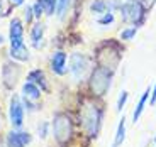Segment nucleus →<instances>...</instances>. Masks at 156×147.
<instances>
[{"instance_id": "obj_1", "label": "nucleus", "mask_w": 156, "mask_h": 147, "mask_svg": "<svg viewBox=\"0 0 156 147\" xmlns=\"http://www.w3.org/2000/svg\"><path fill=\"white\" fill-rule=\"evenodd\" d=\"M76 124L80 128V135L85 142H94L98 139L105 118V103L104 98H94L85 91L78 95L76 105Z\"/></svg>"}, {"instance_id": "obj_2", "label": "nucleus", "mask_w": 156, "mask_h": 147, "mask_svg": "<svg viewBox=\"0 0 156 147\" xmlns=\"http://www.w3.org/2000/svg\"><path fill=\"white\" fill-rule=\"evenodd\" d=\"M51 135L56 147H75L80 128L76 124V117L68 110H56L51 118Z\"/></svg>"}, {"instance_id": "obj_3", "label": "nucleus", "mask_w": 156, "mask_h": 147, "mask_svg": "<svg viewBox=\"0 0 156 147\" xmlns=\"http://www.w3.org/2000/svg\"><path fill=\"white\" fill-rule=\"evenodd\" d=\"M124 56V44L121 39H104L95 44L94 47V61L95 64L109 68L115 73Z\"/></svg>"}, {"instance_id": "obj_4", "label": "nucleus", "mask_w": 156, "mask_h": 147, "mask_svg": "<svg viewBox=\"0 0 156 147\" xmlns=\"http://www.w3.org/2000/svg\"><path fill=\"white\" fill-rule=\"evenodd\" d=\"M114 74L115 73L110 71L109 68L94 64V68L90 70L88 76L85 80V90L83 91L94 98H105V95L110 90V85H112Z\"/></svg>"}, {"instance_id": "obj_5", "label": "nucleus", "mask_w": 156, "mask_h": 147, "mask_svg": "<svg viewBox=\"0 0 156 147\" xmlns=\"http://www.w3.org/2000/svg\"><path fill=\"white\" fill-rule=\"evenodd\" d=\"M94 68V58L82 51H73L68 56V74L73 78V81H85L90 70Z\"/></svg>"}, {"instance_id": "obj_6", "label": "nucleus", "mask_w": 156, "mask_h": 147, "mask_svg": "<svg viewBox=\"0 0 156 147\" xmlns=\"http://www.w3.org/2000/svg\"><path fill=\"white\" fill-rule=\"evenodd\" d=\"M24 76V64L14 59H5L0 68V83L5 91H16L17 85L20 83V78Z\"/></svg>"}, {"instance_id": "obj_7", "label": "nucleus", "mask_w": 156, "mask_h": 147, "mask_svg": "<svg viewBox=\"0 0 156 147\" xmlns=\"http://www.w3.org/2000/svg\"><path fill=\"white\" fill-rule=\"evenodd\" d=\"M119 14H121L122 22L127 24V26H133L136 29L143 27L149 15V12L139 2H124V0L119 7Z\"/></svg>"}, {"instance_id": "obj_8", "label": "nucleus", "mask_w": 156, "mask_h": 147, "mask_svg": "<svg viewBox=\"0 0 156 147\" xmlns=\"http://www.w3.org/2000/svg\"><path fill=\"white\" fill-rule=\"evenodd\" d=\"M9 120L12 128H22L26 122V108L20 101V95L16 91H12L10 101H9Z\"/></svg>"}, {"instance_id": "obj_9", "label": "nucleus", "mask_w": 156, "mask_h": 147, "mask_svg": "<svg viewBox=\"0 0 156 147\" xmlns=\"http://www.w3.org/2000/svg\"><path fill=\"white\" fill-rule=\"evenodd\" d=\"M32 134L26 128H12L4 135V147H29Z\"/></svg>"}, {"instance_id": "obj_10", "label": "nucleus", "mask_w": 156, "mask_h": 147, "mask_svg": "<svg viewBox=\"0 0 156 147\" xmlns=\"http://www.w3.org/2000/svg\"><path fill=\"white\" fill-rule=\"evenodd\" d=\"M48 68L53 74L63 78L68 74V53L63 49L55 51L49 58V63H48Z\"/></svg>"}, {"instance_id": "obj_11", "label": "nucleus", "mask_w": 156, "mask_h": 147, "mask_svg": "<svg viewBox=\"0 0 156 147\" xmlns=\"http://www.w3.org/2000/svg\"><path fill=\"white\" fill-rule=\"evenodd\" d=\"M26 81H32L34 85H37L44 95H51V93H53V86H51L49 80H48V76H46V71L41 70V68H34V70L27 71Z\"/></svg>"}, {"instance_id": "obj_12", "label": "nucleus", "mask_w": 156, "mask_h": 147, "mask_svg": "<svg viewBox=\"0 0 156 147\" xmlns=\"http://www.w3.org/2000/svg\"><path fill=\"white\" fill-rule=\"evenodd\" d=\"M24 36H26V26L20 17H10L9 22V43L10 46L24 43Z\"/></svg>"}, {"instance_id": "obj_13", "label": "nucleus", "mask_w": 156, "mask_h": 147, "mask_svg": "<svg viewBox=\"0 0 156 147\" xmlns=\"http://www.w3.org/2000/svg\"><path fill=\"white\" fill-rule=\"evenodd\" d=\"M44 34H46V24L43 20H36L29 27V41H31L32 49H41L43 47Z\"/></svg>"}, {"instance_id": "obj_14", "label": "nucleus", "mask_w": 156, "mask_h": 147, "mask_svg": "<svg viewBox=\"0 0 156 147\" xmlns=\"http://www.w3.org/2000/svg\"><path fill=\"white\" fill-rule=\"evenodd\" d=\"M7 54L10 59L14 61H19V63H27L31 59V49L27 47L26 43H20V44H16V46H10L7 51Z\"/></svg>"}, {"instance_id": "obj_15", "label": "nucleus", "mask_w": 156, "mask_h": 147, "mask_svg": "<svg viewBox=\"0 0 156 147\" xmlns=\"http://www.w3.org/2000/svg\"><path fill=\"white\" fill-rule=\"evenodd\" d=\"M20 95L31 98V100H34V101H43L44 93L41 91V88H39L37 85H34L32 81H24L22 88H20Z\"/></svg>"}, {"instance_id": "obj_16", "label": "nucleus", "mask_w": 156, "mask_h": 147, "mask_svg": "<svg viewBox=\"0 0 156 147\" xmlns=\"http://www.w3.org/2000/svg\"><path fill=\"white\" fill-rule=\"evenodd\" d=\"M149 97H151V86H148V88L144 90V93L141 95L139 101H137V105H136V108H134V112H133V122L134 124L141 118V115H143L146 105H148V101H149Z\"/></svg>"}, {"instance_id": "obj_17", "label": "nucleus", "mask_w": 156, "mask_h": 147, "mask_svg": "<svg viewBox=\"0 0 156 147\" xmlns=\"http://www.w3.org/2000/svg\"><path fill=\"white\" fill-rule=\"evenodd\" d=\"M126 140V117H122L119 120V125H117V130H115V137H114V142L112 145L115 147H121Z\"/></svg>"}, {"instance_id": "obj_18", "label": "nucleus", "mask_w": 156, "mask_h": 147, "mask_svg": "<svg viewBox=\"0 0 156 147\" xmlns=\"http://www.w3.org/2000/svg\"><path fill=\"white\" fill-rule=\"evenodd\" d=\"M20 101H22L26 112H29V113L39 112V110L43 108V101H34V100H31V98L24 97V95H20Z\"/></svg>"}, {"instance_id": "obj_19", "label": "nucleus", "mask_w": 156, "mask_h": 147, "mask_svg": "<svg viewBox=\"0 0 156 147\" xmlns=\"http://www.w3.org/2000/svg\"><path fill=\"white\" fill-rule=\"evenodd\" d=\"M71 5H73V0H58V7H56V15L61 20H65L66 14L71 10Z\"/></svg>"}, {"instance_id": "obj_20", "label": "nucleus", "mask_w": 156, "mask_h": 147, "mask_svg": "<svg viewBox=\"0 0 156 147\" xmlns=\"http://www.w3.org/2000/svg\"><path fill=\"white\" fill-rule=\"evenodd\" d=\"M22 15H24V26H26V29L29 31V27H31L32 24L36 22V17H34V12H32V7L31 5H22Z\"/></svg>"}, {"instance_id": "obj_21", "label": "nucleus", "mask_w": 156, "mask_h": 147, "mask_svg": "<svg viewBox=\"0 0 156 147\" xmlns=\"http://www.w3.org/2000/svg\"><path fill=\"white\" fill-rule=\"evenodd\" d=\"M51 132V122H48V120H39L37 122V137L41 140L48 139V135H49Z\"/></svg>"}, {"instance_id": "obj_22", "label": "nucleus", "mask_w": 156, "mask_h": 147, "mask_svg": "<svg viewBox=\"0 0 156 147\" xmlns=\"http://www.w3.org/2000/svg\"><path fill=\"white\" fill-rule=\"evenodd\" d=\"M14 5H12L10 0H0V19H7V17L12 15L14 12Z\"/></svg>"}, {"instance_id": "obj_23", "label": "nucleus", "mask_w": 156, "mask_h": 147, "mask_svg": "<svg viewBox=\"0 0 156 147\" xmlns=\"http://www.w3.org/2000/svg\"><path fill=\"white\" fill-rule=\"evenodd\" d=\"M44 5V15L46 17H55L56 15V7H58V0H41Z\"/></svg>"}, {"instance_id": "obj_24", "label": "nucleus", "mask_w": 156, "mask_h": 147, "mask_svg": "<svg viewBox=\"0 0 156 147\" xmlns=\"http://www.w3.org/2000/svg\"><path fill=\"white\" fill-rule=\"evenodd\" d=\"M136 34H137V29L133 27V26H129V27H126V29H122V31H121L119 39H121L122 43H126V41H133V39L136 37Z\"/></svg>"}, {"instance_id": "obj_25", "label": "nucleus", "mask_w": 156, "mask_h": 147, "mask_svg": "<svg viewBox=\"0 0 156 147\" xmlns=\"http://www.w3.org/2000/svg\"><path fill=\"white\" fill-rule=\"evenodd\" d=\"M115 17H114V12H105V14H102V15L97 17V24L102 26V27H107V26H112Z\"/></svg>"}, {"instance_id": "obj_26", "label": "nucleus", "mask_w": 156, "mask_h": 147, "mask_svg": "<svg viewBox=\"0 0 156 147\" xmlns=\"http://www.w3.org/2000/svg\"><path fill=\"white\" fill-rule=\"evenodd\" d=\"M31 7H32V12H34L36 20H43V17H44V5H43V2H41V0H34V2L31 4Z\"/></svg>"}, {"instance_id": "obj_27", "label": "nucleus", "mask_w": 156, "mask_h": 147, "mask_svg": "<svg viewBox=\"0 0 156 147\" xmlns=\"http://www.w3.org/2000/svg\"><path fill=\"white\" fill-rule=\"evenodd\" d=\"M127 100H129V91L122 90V93L119 95V100H117V107H115V110H117V112H122V108L126 107Z\"/></svg>"}, {"instance_id": "obj_28", "label": "nucleus", "mask_w": 156, "mask_h": 147, "mask_svg": "<svg viewBox=\"0 0 156 147\" xmlns=\"http://www.w3.org/2000/svg\"><path fill=\"white\" fill-rule=\"evenodd\" d=\"M139 4L143 5L148 12H151L153 7H154V4H156V0H139Z\"/></svg>"}, {"instance_id": "obj_29", "label": "nucleus", "mask_w": 156, "mask_h": 147, "mask_svg": "<svg viewBox=\"0 0 156 147\" xmlns=\"http://www.w3.org/2000/svg\"><path fill=\"white\" fill-rule=\"evenodd\" d=\"M153 105H156V83L151 88V97H149V107H153Z\"/></svg>"}, {"instance_id": "obj_30", "label": "nucleus", "mask_w": 156, "mask_h": 147, "mask_svg": "<svg viewBox=\"0 0 156 147\" xmlns=\"http://www.w3.org/2000/svg\"><path fill=\"white\" fill-rule=\"evenodd\" d=\"M10 2H12V5H14V7H22V5L24 4H26V0H10Z\"/></svg>"}, {"instance_id": "obj_31", "label": "nucleus", "mask_w": 156, "mask_h": 147, "mask_svg": "<svg viewBox=\"0 0 156 147\" xmlns=\"http://www.w3.org/2000/svg\"><path fill=\"white\" fill-rule=\"evenodd\" d=\"M2 118H4V112H2V107H0V140H4V135H2Z\"/></svg>"}, {"instance_id": "obj_32", "label": "nucleus", "mask_w": 156, "mask_h": 147, "mask_svg": "<svg viewBox=\"0 0 156 147\" xmlns=\"http://www.w3.org/2000/svg\"><path fill=\"white\" fill-rule=\"evenodd\" d=\"M4 44H5V37L0 34V46H4Z\"/></svg>"}, {"instance_id": "obj_33", "label": "nucleus", "mask_w": 156, "mask_h": 147, "mask_svg": "<svg viewBox=\"0 0 156 147\" xmlns=\"http://www.w3.org/2000/svg\"><path fill=\"white\" fill-rule=\"evenodd\" d=\"M124 2H139V0H124Z\"/></svg>"}, {"instance_id": "obj_34", "label": "nucleus", "mask_w": 156, "mask_h": 147, "mask_svg": "<svg viewBox=\"0 0 156 147\" xmlns=\"http://www.w3.org/2000/svg\"><path fill=\"white\" fill-rule=\"evenodd\" d=\"M0 147H4V142H0Z\"/></svg>"}, {"instance_id": "obj_35", "label": "nucleus", "mask_w": 156, "mask_h": 147, "mask_svg": "<svg viewBox=\"0 0 156 147\" xmlns=\"http://www.w3.org/2000/svg\"><path fill=\"white\" fill-rule=\"evenodd\" d=\"M154 145H156V137H154Z\"/></svg>"}, {"instance_id": "obj_36", "label": "nucleus", "mask_w": 156, "mask_h": 147, "mask_svg": "<svg viewBox=\"0 0 156 147\" xmlns=\"http://www.w3.org/2000/svg\"><path fill=\"white\" fill-rule=\"evenodd\" d=\"M110 147H115V145H110Z\"/></svg>"}, {"instance_id": "obj_37", "label": "nucleus", "mask_w": 156, "mask_h": 147, "mask_svg": "<svg viewBox=\"0 0 156 147\" xmlns=\"http://www.w3.org/2000/svg\"><path fill=\"white\" fill-rule=\"evenodd\" d=\"M0 142H4V140H0Z\"/></svg>"}, {"instance_id": "obj_38", "label": "nucleus", "mask_w": 156, "mask_h": 147, "mask_svg": "<svg viewBox=\"0 0 156 147\" xmlns=\"http://www.w3.org/2000/svg\"><path fill=\"white\" fill-rule=\"evenodd\" d=\"M53 147H56V145H53Z\"/></svg>"}]
</instances>
